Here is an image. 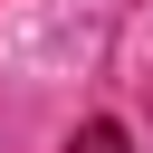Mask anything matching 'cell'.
Returning a JSON list of instances; mask_svg holds the SVG:
<instances>
[{
	"mask_svg": "<svg viewBox=\"0 0 153 153\" xmlns=\"http://www.w3.org/2000/svg\"><path fill=\"white\" fill-rule=\"evenodd\" d=\"M67 153H124V124H115V115H96V124H76V143H67Z\"/></svg>",
	"mask_w": 153,
	"mask_h": 153,
	"instance_id": "1",
	"label": "cell"
}]
</instances>
